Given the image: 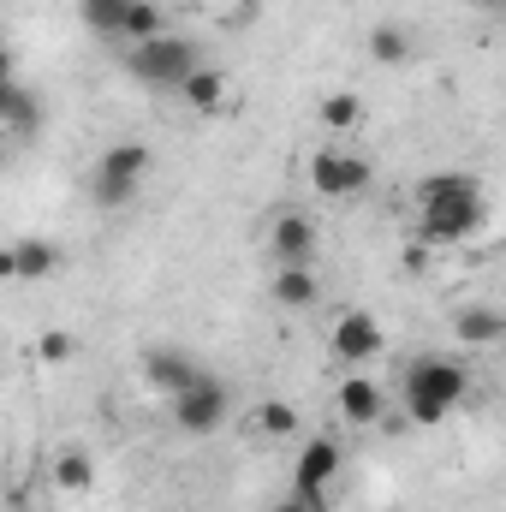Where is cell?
Here are the masks:
<instances>
[{
    "label": "cell",
    "instance_id": "obj_15",
    "mask_svg": "<svg viewBox=\"0 0 506 512\" xmlns=\"http://www.w3.org/2000/svg\"><path fill=\"white\" fill-rule=\"evenodd\" d=\"M340 417H346L352 429H376L381 417H387V387L370 382L364 370H352V376L340 382Z\"/></svg>",
    "mask_w": 506,
    "mask_h": 512
},
{
    "label": "cell",
    "instance_id": "obj_22",
    "mask_svg": "<svg viewBox=\"0 0 506 512\" xmlns=\"http://www.w3.org/2000/svg\"><path fill=\"white\" fill-rule=\"evenodd\" d=\"M126 6L131 0H78V18H84V30H96V36H120Z\"/></svg>",
    "mask_w": 506,
    "mask_h": 512
},
{
    "label": "cell",
    "instance_id": "obj_13",
    "mask_svg": "<svg viewBox=\"0 0 506 512\" xmlns=\"http://www.w3.org/2000/svg\"><path fill=\"white\" fill-rule=\"evenodd\" d=\"M453 340L465 346V352H489V346H501L506 340V316L495 310V304H459L453 310Z\"/></svg>",
    "mask_w": 506,
    "mask_h": 512
},
{
    "label": "cell",
    "instance_id": "obj_21",
    "mask_svg": "<svg viewBox=\"0 0 506 512\" xmlns=\"http://www.w3.org/2000/svg\"><path fill=\"white\" fill-rule=\"evenodd\" d=\"M42 120V102L24 90V84H12V78H0V126H12V131H30Z\"/></svg>",
    "mask_w": 506,
    "mask_h": 512
},
{
    "label": "cell",
    "instance_id": "obj_5",
    "mask_svg": "<svg viewBox=\"0 0 506 512\" xmlns=\"http://www.w3.org/2000/svg\"><path fill=\"white\" fill-rule=\"evenodd\" d=\"M370 155L358 149V143H340V137H328L316 155H310V167H304V179H310V191L316 197H328V203H346V197H364L370 191Z\"/></svg>",
    "mask_w": 506,
    "mask_h": 512
},
{
    "label": "cell",
    "instance_id": "obj_17",
    "mask_svg": "<svg viewBox=\"0 0 506 512\" xmlns=\"http://www.w3.org/2000/svg\"><path fill=\"white\" fill-rule=\"evenodd\" d=\"M268 298H274L280 310L304 316V310H316V304H322V274H316V268H274Z\"/></svg>",
    "mask_w": 506,
    "mask_h": 512
},
{
    "label": "cell",
    "instance_id": "obj_19",
    "mask_svg": "<svg viewBox=\"0 0 506 512\" xmlns=\"http://www.w3.org/2000/svg\"><path fill=\"white\" fill-rule=\"evenodd\" d=\"M364 48H370V60L387 66V72H399V66H411V60H417V36H411L405 24H370Z\"/></svg>",
    "mask_w": 506,
    "mask_h": 512
},
{
    "label": "cell",
    "instance_id": "obj_16",
    "mask_svg": "<svg viewBox=\"0 0 506 512\" xmlns=\"http://www.w3.org/2000/svg\"><path fill=\"white\" fill-rule=\"evenodd\" d=\"M48 483L60 489V495H72V501H84V495H96V453L90 447H60L54 453V465H48Z\"/></svg>",
    "mask_w": 506,
    "mask_h": 512
},
{
    "label": "cell",
    "instance_id": "obj_20",
    "mask_svg": "<svg viewBox=\"0 0 506 512\" xmlns=\"http://www.w3.org/2000/svg\"><path fill=\"white\" fill-rule=\"evenodd\" d=\"M167 30V12H161V0H131L126 18H120V48H131V42H149V36H161Z\"/></svg>",
    "mask_w": 506,
    "mask_h": 512
},
{
    "label": "cell",
    "instance_id": "obj_7",
    "mask_svg": "<svg viewBox=\"0 0 506 512\" xmlns=\"http://www.w3.org/2000/svg\"><path fill=\"white\" fill-rule=\"evenodd\" d=\"M268 256H274V268H316V256H322V221L310 209H280L268 221Z\"/></svg>",
    "mask_w": 506,
    "mask_h": 512
},
{
    "label": "cell",
    "instance_id": "obj_12",
    "mask_svg": "<svg viewBox=\"0 0 506 512\" xmlns=\"http://www.w3.org/2000/svg\"><path fill=\"white\" fill-rule=\"evenodd\" d=\"M245 435L280 447V441H298V435H304V417H298L292 399H274V393H268V399H256L251 411H245Z\"/></svg>",
    "mask_w": 506,
    "mask_h": 512
},
{
    "label": "cell",
    "instance_id": "obj_2",
    "mask_svg": "<svg viewBox=\"0 0 506 512\" xmlns=\"http://www.w3.org/2000/svg\"><path fill=\"white\" fill-rule=\"evenodd\" d=\"M399 405L417 429H441L447 417H459L471 405V370L453 364V358H417L405 370V387H399Z\"/></svg>",
    "mask_w": 506,
    "mask_h": 512
},
{
    "label": "cell",
    "instance_id": "obj_26",
    "mask_svg": "<svg viewBox=\"0 0 506 512\" xmlns=\"http://www.w3.org/2000/svg\"><path fill=\"white\" fill-rule=\"evenodd\" d=\"M0 78H12V42H6V30H0Z\"/></svg>",
    "mask_w": 506,
    "mask_h": 512
},
{
    "label": "cell",
    "instance_id": "obj_6",
    "mask_svg": "<svg viewBox=\"0 0 506 512\" xmlns=\"http://www.w3.org/2000/svg\"><path fill=\"white\" fill-rule=\"evenodd\" d=\"M167 411H173V429L179 435H215L227 423V411H233V393H227L221 376H203V382H191L185 393H173Z\"/></svg>",
    "mask_w": 506,
    "mask_h": 512
},
{
    "label": "cell",
    "instance_id": "obj_25",
    "mask_svg": "<svg viewBox=\"0 0 506 512\" xmlns=\"http://www.w3.org/2000/svg\"><path fill=\"white\" fill-rule=\"evenodd\" d=\"M268 512H316V507H310V501H298V495H286V501H274Z\"/></svg>",
    "mask_w": 506,
    "mask_h": 512
},
{
    "label": "cell",
    "instance_id": "obj_14",
    "mask_svg": "<svg viewBox=\"0 0 506 512\" xmlns=\"http://www.w3.org/2000/svg\"><path fill=\"white\" fill-rule=\"evenodd\" d=\"M370 120V102L358 96V90H328V96H316V126L328 131V137H340V143H352L358 131Z\"/></svg>",
    "mask_w": 506,
    "mask_h": 512
},
{
    "label": "cell",
    "instance_id": "obj_3",
    "mask_svg": "<svg viewBox=\"0 0 506 512\" xmlns=\"http://www.w3.org/2000/svg\"><path fill=\"white\" fill-rule=\"evenodd\" d=\"M197 66H203V48L185 30H161V36L126 48V72L137 84H149V90H179L185 72H197Z\"/></svg>",
    "mask_w": 506,
    "mask_h": 512
},
{
    "label": "cell",
    "instance_id": "obj_4",
    "mask_svg": "<svg viewBox=\"0 0 506 512\" xmlns=\"http://www.w3.org/2000/svg\"><path fill=\"white\" fill-rule=\"evenodd\" d=\"M149 167H155L149 143H108V149L96 155V167H90V197H96V209H131L137 191H143V179H149Z\"/></svg>",
    "mask_w": 506,
    "mask_h": 512
},
{
    "label": "cell",
    "instance_id": "obj_8",
    "mask_svg": "<svg viewBox=\"0 0 506 512\" xmlns=\"http://www.w3.org/2000/svg\"><path fill=\"white\" fill-rule=\"evenodd\" d=\"M340 471H346V447H340L334 435H316V441H304L298 459H292V495L310 501V507H322V495L340 483Z\"/></svg>",
    "mask_w": 506,
    "mask_h": 512
},
{
    "label": "cell",
    "instance_id": "obj_23",
    "mask_svg": "<svg viewBox=\"0 0 506 512\" xmlns=\"http://www.w3.org/2000/svg\"><path fill=\"white\" fill-rule=\"evenodd\" d=\"M36 358H42L48 370L72 364V358H78V334H66V328H48V334H36Z\"/></svg>",
    "mask_w": 506,
    "mask_h": 512
},
{
    "label": "cell",
    "instance_id": "obj_24",
    "mask_svg": "<svg viewBox=\"0 0 506 512\" xmlns=\"http://www.w3.org/2000/svg\"><path fill=\"white\" fill-rule=\"evenodd\" d=\"M215 6H221V12H239L233 24H245V18H251V12H256V0H215Z\"/></svg>",
    "mask_w": 506,
    "mask_h": 512
},
{
    "label": "cell",
    "instance_id": "obj_1",
    "mask_svg": "<svg viewBox=\"0 0 506 512\" xmlns=\"http://www.w3.org/2000/svg\"><path fill=\"white\" fill-rule=\"evenodd\" d=\"M411 221L423 245H471L489 227V191L477 173H429L411 191Z\"/></svg>",
    "mask_w": 506,
    "mask_h": 512
},
{
    "label": "cell",
    "instance_id": "obj_11",
    "mask_svg": "<svg viewBox=\"0 0 506 512\" xmlns=\"http://www.w3.org/2000/svg\"><path fill=\"white\" fill-rule=\"evenodd\" d=\"M173 96H179L197 120H215V114H227V102H233V78H227L221 66H209V60H203L197 72H185V84H179Z\"/></svg>",
    "mask_w": 506,
    "mask_h": 512
},
{
    "label": "cell",
    "instance_id": "obj_10",
    "mask_svg": "<svg viewBox=\"0 0 506 512\" xmlns=\"http://www.w3.org/2000/svg\"><path fill=\"white\" fill-rule=\"evenodd\" d=\"M203 376H209V370H203V364H197L185 346H149V352H143V382L155 387L161 399L185 393V387L203 382Z\"/></svg>",
    "mask_w": 506,
    "mask_h": 512
},
{
    "label": "cell",
    "instance_id": "obj_9",
    "mask_svg": "<svg viewBox=\"0 0 506 512\" xmlns=\"http://www.w3.org/2000/svg\"><path fill=\"white\" fill-rule=\"evenodd\" d=\"M328 352H334L340 364H352V370L376 364L381 352H387V328H381V316H370V310H340L334 328H328Z\"/></svg>",
    "mask_w": 506,
    "mask_h": 512
},
{
    "label": "cell",
    "instance_id": "obj_18",
    "mask_svg": "<svg viewBox=\"0 0 506 512\" xmlns=\"http://www.w3.org/2000/svg\"><path fill=\"white\" fill-rule=\"evenodd\" d=\"M6 268H12V280H48L60 268V245L54 239H12L6 245Z\"/></svg>",
    "mask_w": 506,
    "mask_h": 512
}]
</instances>
